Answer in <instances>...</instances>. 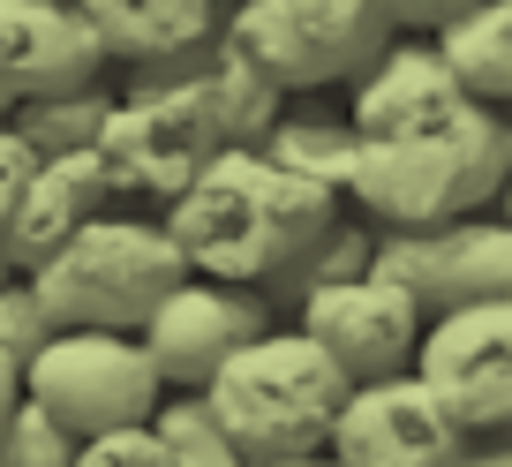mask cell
Instances as JSON below:
<instances>
[{"label": "cell", "mask_w": 512, "mask_h": 467, "mask_svg": "<svg viewBox=\"0 0 512 467\" xmlns=\"http://www.w3.org/2000/svg\"><path fill=\"white\" fill-rule=\"evenodd\" d=\"M68 452L76 430H61L31 392H16V407L0 415V467H68Z\"/></svg>", "instance_id": "23"}, {"label": "cell", "mask_w": 512, "mask_h": 467, "mask_svg": "<svg viewBox=\"0 0 512 467\" xmlns=\"http://www.w3.org/2000/svg\"><path fill=\"white\" fill-rule=\"evenodd\" d=\"M106 61H151L219 31V0H76Z\"/></svg>", "instance_id": "17"}, {"label": "cell", "mask_w": 512, "mask_h": 467, "mask_svg": "<svg viewBox=\"0 0 512 467\" xmlns=\"http://www.w3.org/2000/svg\"><path fill=\"white\" fill-rule=\"evenodd\" d=\"M241 467H339V460L317 445V452H279V460H241Z\"/></svg>", "instance_id": "28"}, {"label": "cell", "mask_w": 512, "mask_h": 467, "mask_svg": "<svg viewBox=\"0 0 512 467\" xmlns=\"http://www.w3.org/2000/svg\"><path fill=\"white\" fill-rule=\"evenodd\" d=\"M46 332H53V317H46V302L31 294V279L0 272V355H16V370H23V355H31Z\"/></svg>", "instance_id": "24"}, {"label": "cell", "mask_w": 512, "mask_h": 467, "mask_svg": "<svg viewBox=\"0 0 512 467\" xmlns=\"http://www.w3.org/2000/svg\"><path fill=\"white\" fill-rule=\"evenodd\" d=\"M347 196L272 166L256 144H219L174 196L159 204V226L174 234L181 264L204 279H241L256 287L264 264H279L302 234H317Z\"/></svg>", "instance_id": "1"}, {"label": "cell", "mask_w": 512, "mask_h": 467, "mask_svg": "<svg viewBox=\"0 0 512 467\" xmlns=\"http://www.w3.org/2000/svg\"><path fill=\"white\" fill-rule=\"evenodd\" d=\"M106 106H113V91H106V76H98V83H76V91L16 98V106H0V121H8L38 159H53V151H91L98 113H106Z\"/></svg>", "instance_id": "21"}, {"label": "cell", "mask_w": 512, "mask_h": 467, "mask_svg": "<svg viewBox=\"0 0 512 467\" xmlns=\"http://www.w3.org/2000/svg\"><path fill=\"white\" fill-rule=\"evenodd\" d=\"M467 445L475 437L452 422V407L415 370L354 377L332 407V430H324V452L339 467H460Z\"/></svg>", "instance_id": "8"}, {"label": "cell", "mask_w": 512, "mask_h": 467, "mask_svg": "<svg viewBox=\"0 0 512 467\" xmlns=\"http://www.w3.org/2000/svg\"><path fill=\"white\" fill-rule=\"evenodd\" d=\"M272 309L264 294L241 287V279H204V272H181L174 287L151 302V317L136 324V347L151 355L159 385H204L226 355H234L249 332H264Z\"/></svg>", "instance_id": "11"}, {"label": "cell", "mask_w": 512, "mask_h": 467, "mask_svg": "<svg viewBox=\"0 0 512 467\" xmlns=\"http://www.w3.org/2000/svg\"><path fill=\"white\" fill-rule=\"evenodd\" d=\"M256 151L287 174L317 181V189L347 196V174H354V129L347 121H324V113H279L272 129L256 136Z\"/></svg>", "instance_id": "20"}, {"label": "cell", "mask_w": 512, "mask_h": 467, "mask_svg": "<svg viewBox=\"0 0 512 467\" xmlns=\"http://www.w3.org/2000/svg\"><path fill=\"white\" fill-rule=\"evenodd\" d=\"M369 249H377V226L332 211L317 234H302V242H294L279 264H264V272H256V294H264V309H302L317 287L369 272Z\"/></svg>", "instance_id": "18"}, {"label": "cell", "mask_w": 512, "mask_h": 467, "mask_svg": "<svg viewBox=\"0 0 512 467\" xmlns=\"http://www.w3.org/2000/svg\"><path fill=\"white\" fill-rule=\"evenodd\" d=\"M512 166V136L497 121V106L460 98V106L415 113L400 129L354 136V174H347V204L369 226H430V219H460L482 211L497 196Z\"/></svg>", "instance_id": "2"}, {"label": "cell", "mask_w": 512, "mask_h": 467, "mask_svg": "<svg viewBox=\"0 0 512 467\" xmlns=\"http://www.w3.org/2000/svg\"><path fill=\"white\" fill-rule=\"evenodd\" d=\"M430 46L467 98H482V106L512 98V0H467L460 16L437 23Z\"/></svg>", "instance_id": "19"}, {"label": "cell", "mask_w": 512, "mask_h": 467, "mask_svg": "<svg viewBox=\"0 0 512 467\" xmlns=\"http://www.w3.org/2000/svg\"><path fill=\"white\" fill-rule=\"evenodd\" d=\"M113 76L76 0H0V106Z\"/></svg>", "instance_id": "13"}, {"label": "cell", "mask_w": 512, "mask_h": 467, "mask_svg": "<svg viewBox=\"0 0 512 467\" xmlns=\"http://www.w3.org/2000/svg\"><path fill=\"white\" fill-rule=\"evenodd\" d=\"M189 272L151 211H91V219L68 234L53 257H38L31 272V294L46 302L53 324H98V332H136L151 317L174 279Z\"/></svg>", "instance_id": "4"}, {"label": "cell", "mask_w": 512, "mask_h": 467, "mask_svg": "<svg viewBox=\"0 0 512 467\" xmlns=\"http://www.w3.org/2000/svg\"><path fill=\"white\" fill-rule=\"evenodd\" d=\"M294 324L317 339L324 355L347 370V385H354V377L407 370V355H415V332H422V309L407 302L392 279L354 272V279H332V287H317L302 309H294Z\"/></svg>", "instance_id": "12"}, {"label": "cell", "mask_w": 512, "mask_h": 467, "mask_svg": "<svg viewBox=\"0 0 512 467\" xmlns=\"http://www.w3.org/2000/svg\"><path fill=\"white\" fill-rule=\"evenodd\" d=\"M189 98H196V113L211 121V136H219V144H256V136L287 113L279 76L256 61V53L241 46L226 23L204 38V61H196V76H189Z\"/></svg>", "instance_id": "16"}, {"label": "cell", "mask_w": 512, "mask_h": 467, "mask_svg": "<svg viewBox=\"0 0 512 467\" xmlns=\"http://www.w3.org/2000/svg\"><path fill=\"white\" fill-rule=\"evenodd\" d=\"M407 370L452 407V422L467 437L505 430V415H512V294L430 309Z\"/></svg>", "instance_id": "7"}, {"label": "cell", "mask_w": 512, "mask_h": 467, "mask_svg": "<svg viewBox=\"0 0 512 467\" xmlns=\"http://www.w3.org/2000/svg\"><path fill=\"white\" fill-rule=\"evenodd\" d=\"M460 467H512V452H505V445H467Z\"/></svg>", "instance_id": "30"}, {"label": "cell", "mask_w": 512, "mask_h": 467, "mask_svg": "<svg viewBox=\"0 0 512 467\" xmlns=\"http://www.w3.org/2000/svg\"><path fill=\"white\" fill-rule=\"evenodd\" d=\"M347 392V370L324 355L302 324H264L204 377V400L241 460L317 452L332 430V407Z\"/></svg>", "instance_id": "3"}, {"label": "cell", "mask_w": 512, "mask_h": 467, "mask_svg": "<svg viewBox=\"0 0 512 467\" xmlns=\"http://www.w3.org/2000/svg\"><path fill=\"white\" fill-rule=\"evenodd\" d=\"M369 272L392 279L422 317L452 302H482V294H512V226L482 219V211L430 226H377Z\"/></svg>", "instance_id": "9"}, {"label": "cell", "mask_w": 512, "mask_h": 467, "mask_svg": "<svg viewBox=\"0 0 512 467\" xmlns=\"http://www.w3.org/2000/svg\"><path fill=\"white\" fill-rule=\"evenodd\" d=\"M0 272H8V264H0Z\"/></svg>", "instance_id": "31"}, {"label": "cell", "mask_w": 512, "mask_h": 467, "mask_svg": "<svg viewBox=\"0 0 512 467\" xmlns=\"http://www.w3.org/2000/svg\"><path fill=\"white\" fill-rule=\"evenodd\" d=\"M144 430L159 437L166 467H241V452H234V437L219 430V415H211L204 385H196V392H189V385H166L159 400H151Z\"/></svg>", "instance_id": "22"}, {"label": "cell", "mask_w": 512, "mask_h": 467, "mask_svg": "<svg viewBox=\"0 0 512 467\" xmlns=\"http://www.w3.org/2000/svg\"><path fill=\"white\" fill-rule=\"evenodd\" d=\"M68 467H166V452H159V437H151L144 422H113V430L76 437Z\"/></svg>", "instance_id": "25"}, {"label": "cell", "mask_w": 512, "mask_h": 467, "mask_svg": "<svg viewBox=\"0 0 512 467\" xmlns=\"http://www.w3.org/2000/svg\"><path fill=\"white\" fill-rule=\"evenodd\" d=\"M31 166H38V151L23 144V136L8 129V121H0V211L16 204V189H23V181H31Z\"/></svg>", "instance_id": "26"}, {"label": "cell", "mask_w": 512, "mask_h": 467, "mask_svg": "<svg viewBox=\"0 0 512 467\" xmlns=\"http://www.w3.org/2000/svg\"><path fill=\"white\" fill-rule=\"evenodd\" d=\"M347 83H354V106H347L354 136L400 129V121H415V113H437V106H460V98H467L460 83H452V68L437 61L430 38H400V46L384 38Z\"/></svg>", "instance_id": "15"}, {"label": "cell", "mask_w": 512, "mask_h": 467, "mask_svg": "<svg viewBox=\"0 0 512 467\" xmlns=\"http://www.w3.org/2000/svg\"><path fill=\"white\" fill-rule=\"evenodd\" d=\"M106 174L91 166V151H53V159L31 166V181L16 189V204L0 211V264L8 272H31L38 257L76 234L91 211H106Z\"/></svg>", "instance_id": "14"}, {"label": "cell", "mask_w": 512, "mask_h": 467, "mask_svg": "<svg viewBox=\"0 0 512 467\" xmlns=\"http://www.w3.org/2000/svg\"><path fill=\"white\" fill-rule=\"evenodd\" d=\"M16 392H23V370H16V355H0V415L16 407Z\"/></svg>", "instance_id": "29"}, {"label": "cell", "mask_w": 512, "mask_h": 467, "mask_svg": "<svg viewBox=\"0 0 512 467\" xmlns=\"http://www.w3.org/2000/svg\"><path fill=\"white\" fill-rule=\"evenodd\" d=\"M23 392L46 407L61 430L91 437L113 422H144L159 400V370L136 347V332H98V324H53L23 355Z\"/></svg>", "instance_id": "5"}, {"label": "cell", "mask_w": 512, "mask_h": 467, "mask_svg": "<svg viewBox=\"0 0 512 467\" xmlns=\"http://www.w3.org/2000/svg\"><path fill=\"white\" fill-rule=\"evenodd\" d=\"M219 23L272 68L279 91L347 83L392 38L384 0H234V16H219Z\"/></svg>", "instance_id": "6"}, {"label": "cell", "mask_w": 512, "mask_h": 467, "mask_svg": "<svg viewBox=\"0 0 512 467\" xmlns=\"http://www.w3.org/2000/svg\"><path fill=\"white\" fill-rule=\"evenodd\" d=\"M460 8H467V0H384V16H392V23H430V31L445 16H460Z\"/></svg>", "instance_id": "27"}, {"label": "cell", "mask_w": 512, "mask_h": 467, "mask_svg": "<svg viewBox=\"0 0 512 467\" xmlns=\"http://www.w3.org/2000/svg\"><path fill=\"white\" fill-rule=\"evenodd\" d=\"M211 151H219V136L189 91H144V98L113 91L91 136V166L106 174V196H144V204H166Z\"/></svg>", "instance_id": "10"}]
</instances>
